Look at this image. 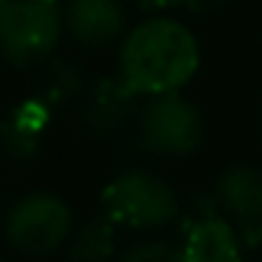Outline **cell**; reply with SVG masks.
I'll return each mask as SVG.
<instances>
[{"label":"cell","instance_id":"obj_1","mask_svg":"<svg viewBox=\"0 0 262 262\" xmlns=\"http://www.w3.org/2000/svg\"><path fill=\"white\" fill-rule=\"evenodd\" d=\"M200 65V46L194 34L178 20L152 17L124 37L119 74L144 96L181 91Z\"/></svg>","mask_w":262,"mask_h":262},{"label":"cell","instance_id":"obj_2","mask_svg":"<svg viewBox=\"0 0 262 262\" xmlns=\"http://www.w3.org/2000/svg\"><path fill=\"white\" fill-rule=\"evenodd\" d=\"M102 211L116 226L147 231L169 226L181 211V203L175 189L161 175L149 169H124L104 186Z\"/></svg>","mask_w":262,"mask_h":262},{"label":"cell","instance_id":"obj_3","mask_svg":"<svg viewBox=\"0 0 262 262\" xmlns=\"http://www.w3.org/2000/svg\"><path fill=\"white\" fill-rule=\"evenodd\" d=\"M62 37L57 0H12L0 12V54L14 68L46 62Z\"/></svg>","mask_w":262,"mask_h":262},{"label":"cell","instance_id":"obj_4","mask_svg":"<svg viewBox=\"0 0 262 262\" xmlns=\"http://www.w3.org/2000/svg\"><path fill=\"white\" fill-rule=\"evenodd\" d=\"M71 231H74L71 206L62 198L46 192H34L17 200L6 211V223H3L6 243L26 256L54 254L68 243Z\"/></svg>","mask_w":262,"mask_h":262},{"label":"cell","instance_id":"obj_5","mask_svg":"<svg viewBox=\"0 0 262 262\" xmlns=\"http://www.w3.org/2000/svg\"><path fill=\"white\" fill-rule=\"evenodd\" d=\"M138 141L155 155H189L203 141V116L178 91L158 93L138 113Z\"/></svg>","mask_w":262,"mask_h":262},{"label":"cell","instance_id":"obj_6","mask_svg":"<svg viewBox=\"0 0 262 262\" xmlns=\"http://www.w3.org/2000/svg\"><path fill=\"white\" fill-rule=\"evenodd\" d=\"M214 198L239 231L243 245L262 243V172L256 166H228L214 186Z\"/></svg>","mask_w":262,"mask_h":262},{"label":"cell","instance_id":"obj_7","mask_svg":"<svg viewBox=\"0 0 262 262\" xmlns=\"http://www.w3.org/2000/svg\"><path fill=\"white\" fill-rule=\"evenodd\" d=\"M138 96L141 93L127 85L121 74L93 82L82 96V124L99 138L116 136L121 127L130 124V119H136Z\"/></svg>","mask_w":262,"mask_h":262},{"label":"cell","instance_id":"obj_8","mask_svg":"<svg viewBox=\"0 0 262 262\" xmlns=\"http://www.w3.org/2000/svg\"><path fill=\"white\" fill-rule=\"evenodd\" d=\"M65 23L76 42L88 48H107L124 34L127 14L119 0H71Z\"/></svg>","mask_w":262,"mask_h":262},{"label":"cell","instance_id":"obj_9","mask_svg":"<svg viewBox=\"0 0 262 262\" xmlns=\"http://www.w3.org/2000/svg\"><path fill=\"white\" fill-rule=\"evenodd\" d=\"M183 254L189 262H243V239L220 211L183 228Z\"/></svg>","mask_w":262,"mask_h":262},{"label":"cell","instance_id":"obj_10","mask_svg":"<svg viewBox=\"0 0 262 262\" xmlns=\"http://www.w3.org/2000/svg\"><path fill=\"white\" fill-rule=\"evenodd\" d=\"M51 110L40 99H26L0 121V152L12 164H29L40 152V136L48 127Z\"/></svg>","mask_w":262,"mask_h":262},{"label":"cell","instance_id":"obj_11","mask_svg":"<svg viewBox=\"0 0 262 262\" xmlns=\"http://www.w3.org/2000/svg\"><path fill=\"white\" fill-rule=\"evenodd\" d=\"M85 91H88L85 76H82V71L74 62L48 57L46 62H40L31 96L40 99L48 110H57V107H68V104L79 102L85 96Z\"/></svg>","mask_w":262,"mask_h":262},{"label":"cell","instance_id":"obj_12","mask_svg":"<svg viewBox=\"0 0 262 262\" xmlns=\"http://www.w3.org/2000/svg\"><path fill=\"white\" fill-rule=\"evenodd\" d=\"M116 223L107 214H96L85 220L68 237V259L71 262H110L119 248Z\"/></svg>","mask_w":262,"mask_h":262},{"label":"cell","instance_id":"obj_13","mask_svg":"<svg viewBox=\"0 0 262 262\" xmlns=\"http://www.w3.org/2000/svg\"><path fill=\"white\" fill-rule=\"evenodd\" d=\"M119 262H189L183 248L164 239H147V243H136L119 256Z\"/></svg>","mask_w":262,"mask_h":262},{"label":"cell","instance_id":"obj_14","mask_svg":"<svg viewBox=\"0 0 262 262\" xmlns=\"http://www.w3.org/2000/svg\"><path fill=\"white\" fill-rule=\"evenodd\" d=\"M231 0H181V6L192 14H211V12H220L223 6H228Z\"/></svg>","mask_w":262,"mask_h":262},{"label":"cell","instance_id":"obj_15","mask_svg":"<svg viewBox=\"0 0 262 262\" xmlns=\"http://www.w3.org/2000/svg\"><path fill=\"white\" fill-rule=\"evenodd\" d=\"M136 6L144 12H166V9L181 6V0H136Z\"/></svg>","mask_w":262,"mask_h":262},{"label":"cell","instance_id":"obj_16","mask_svg":"<svg viewBox=\"0 0 262 262\" xmlns=\"http://www.w3.org/2000/svg\"><path fill=\"white\" fill-rule=\"evenodd\" d=\"M9 3H12V0H0V12H3V9L9 6Z\"/></svg>","mask_w":262,"mask_h":262},{"label":"cell","instance_id":"obj_17","mask_svg":"<svg viewBox=\"0 0 262 262\" xmlns=\"http://www.w3.org/2000/svg\"><path fill=\"white\" fill-rule=\"evenodd\" d=\"M0 206H3V189H0Z\"/></svg>","mask_w":262,"mask_h":262},{"label":"cell","instance_id":"obj_18","mask_svg":"<svg viewBox=\"0 0 262 262\" xmlns=\"http://www.w3.org/2000/svg\"><path fill=\"white\" fill-rule=\"evenodd\" d=\"M259 124H262V110H259Z\"/></svg>","mask_w":262,"mask_h":262},{"label":"cell","instance_id":"obj_19","mask_svg":"<svg viewBox=\"0 0 262 262\" xmlns=\"http://www.w3.org/2000/svg\"><path fill=\"white\" fill-rule=\"evenodd\" d=\"M0 262H3V259H0Z\"/></svg>","mask_w":262,"mask_h":262},{"label":"cell","instance_id":"obj_20","mask_svg":"<svg viewBox=\"0 0 262 262\" xmlns=\"http://www.w3.org/2000/svg\"><path fill=\"white\" fill-rule=\"evenodd\" d=\"M243 262H245V259H243Z\"/></svg>","mask_w":262,"mask_h":262}]
</instances>
